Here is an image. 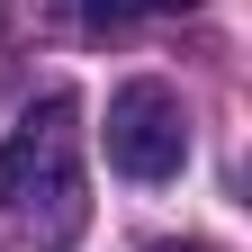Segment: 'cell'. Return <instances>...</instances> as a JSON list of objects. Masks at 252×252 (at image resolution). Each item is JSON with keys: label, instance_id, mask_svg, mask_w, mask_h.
<instances>
[{"label": "cell", "instance_id": "obj_1", "mask_svg": "<svg viewBox=\"0 0 252 252\" xmlns=\"http://www.w3.org/2000/svg\"><path fill=\"white\" fill-rule=\"evenodd\" d=\"M0 216H18L36 252H63L81 234V162H72V99L27 108V126L0 144Z\"/></svg>", "mask_w": 252, "mask_h": 252}, {"label": "cell", "instance_id": "obj_2", "mask_svg": "<svg viewBox=\"0 0 252 252\" xmlns=\"http://www.w3.org/2000/svg\"><path fill=\"white\" fill-rule=\"evenodd\" d=\"M108 162L126 180H171L189 162V117L162 81H126L108 99Z\"/></svg>", "mask_w": 252, "mask_h": 252}, {"label": "cell", "instance_id": "obj_3", "mask_svg": "<svg viewBox=\"0 0 252 252\" xmlns=\"http://www.w3.org/2000/svg\"><path fill=\"white\" fill-rule=\"evenodd\" d=\"M72 27H117V18H135V0H54Z\"/></svg>", "mask_w": 252, "mask_h": 252}, {"label": "cell", "instance_id": "obj_4", "mask_svg": "<svg viewBox=\"0 0 252 252\" xmlns=\"http://www.w3.org/2000/svg\"><path fill=\"white\" fill-rule=\"evenodd\" d=\"M144 252H207V243H144Z\"/></svg>", "mask_w": 252, "mask_h": 252}]
</instances>
